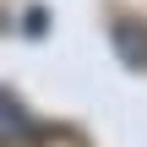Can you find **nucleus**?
I'll use <instances>...</instances> for the list:
<instances>
[{
	"label": "nucleus",
	"instance_id": "1",
	"mask_svg": "<svg viewBox=\"0 0 147 147\" xmlns=\"http://www.w3.org/2000/svg\"><path fill=\"white\" fill-rule=\"evenodd\" d=\"M109 38H115V49H120V60H125V65L147 71V27H136V22H115V27H109Z\"/></svg>",
	"mask_w": 147,
	"mask_h": 147
},
{
	"label": "nucleus",
	"instance_id": "2",
	"mask_svg": "<svg viewBox=\"0 0 147 147\" xmlns=\"http://www.w3.org/2000/svg\"><path fill=\"white\" fill-rule=\"evenodd\" d=\"M33 125H27V115L11 104V98H0V142H16V136H27Z\"/></svg>",
	"mask_w": 147,
	"mask_h": 147
}]
</instances>
